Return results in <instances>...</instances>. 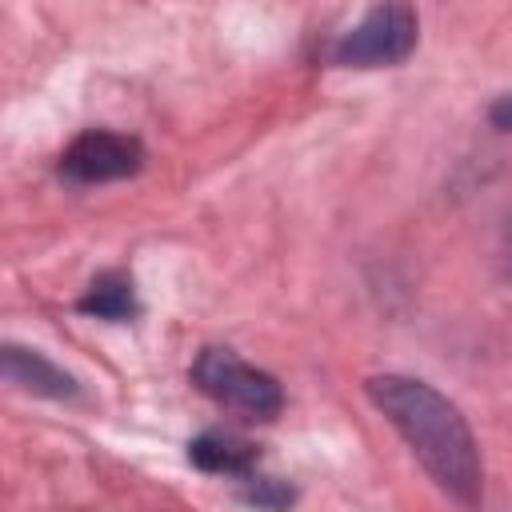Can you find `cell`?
I'll list each match as a JSON object with an SVG mask.
<instances>
[{
    "label": "cell",
    "instance_id": "cell-3",
    "mask_svg": "<svg viewBox=\"0 0 512 512\" xmlns=\"http://www.w3.org/2000/svg\"><path fill=\"white\" fill-rule=\"evenodd\" d=\"M416 12L408 4H380L372 8L352 32H344L332 48V60L344 68H388L412 56L416 48Z\"/></svg>",
    "mask_w": 512,
    "mask_h": 512
},
{
    "label": "cell",
    "instance_id": "cell-2",
    "mask_svg": "<svg viewBox=\"0 0 512 512\" xmlns=\"http://www.w3.org/2000/svg\"><path fill=\"white\" fill-rule=\"evenodd\" d=\"M192 380L204 396L224 408H236L252 420H272L284 408V388L276 376L252 368L232 348H204L192 364Z\"/></svg>",
    "mask_w": 512,
    "mask_h": 512
},
{
    "label": "cell",
    "instance_id": "cell-6",
    "mask_svg": "<svg viewBox=\"0 0 512 512\" xmlns=\"http://www.w3.org/2000/svg\"><path fill=\"white\" fill-rule=\"evenodd\" d=\"M4 376L16 388L36 392V396H52V400H76L80 396V384L64 368H56L52 360H44L40 352L20 348V344H8L4 348Z\"/></svg>",
    "mask_w": 512,
    "mask_h": 512
},
{
    "label": "cell",
    "instance_id": "cell-9",
    "mask_svg": "<svg viewBox=\"0 0 512 512\" xmlns=\"http://www.w3.org/2000/svg\"><path fill=\"white\" fill-rule=\"evenodd\" d=\"M488 116H492V124H496L500 132H512V96H500V100L488 108Z\"/></svg>",
    "mask_w": 512,
    "mask_h": 512
},
{
    "label": "cell",
    "instance_id": "cell-1",
    "mask_svg": "<svg viewBox=\"0 0 512 512\" xmlns=\"http://www.w3.org/2000/svg\"><path fill=\"white\" fill-rule=\"evenodd\" d=\"M364 388H368V400L384 412V420L404 436V444L412 448L420 468L448 496H456L464 504L480 500V488H484L480 448H476L468 420L460 416V408L448 396H440L432 384H424L416 376H400V372L372 376Z\"/></svg>",
    "mask_w": 512,
    "mask_h": 512
},
{
    "label": "cell",
    "instance_id": "cell-5",
    "mask_svg": "<svg viewBox=\"0 0 512 512\" xmlns=\"http://www.w3.org/2000/svg\"><path fill=\"white\" fill-rule=\"evenodd\" d=\"M188 456L200 472H212V476H236V480H248L256 472V460H260V448L236 432H224V428H212V432H200L192 444H188Z\"/></svg>",
    "mask_w": 512,
    "mask_h": 512
},
{
    "label": "cell",
    "instance_id": "cell-4",
    "mask_svg": "<svg viewBox=\"0 0 512 512\" xmlns=\"http://www.w3.org/2000/svg\"><path fill=\"white\" fill-rule=\"evenodd\" d=\"M140 168H144V144L136 136L108 132V128L80 132L60 156V172L76 184L124 180V176H136Z\"/></svg>",
    "mask_w": 512,
    "mask_h": 512
},
{
    "label": "cell",
    "instance_id": "cell-8",
    "mask_svg": "<svg viewBox=\"0 0 512 512\" xmlns=\"http://www.w3.org/2000/svg\"><path fill=\"white\" fill-rule=\"evenodd\" d=\"M244 488H240V496L248 500V504H256V508H264V512H284L292 500H296V492L284 484V480H276V476H248V480H240Z\"/></svg>",
    "mask_w": 512,
    "mask_h": 512
},
{
    "label": "cell",
    "instance_id": "cell-7",
    "mask_svg": "<svg viewBox=\"0 0 512 512\" xmlns=\"http://www.w3.org/2000/svg\"><path fill=\"white\" fill-rule=\"evenodd\" d=\"M76 308L84 316H96V320H132L136 316V288L124 272H100Z\"/></svg>",
    "mask_w": 512,
    "mask_h": 512
}]
</instances>
